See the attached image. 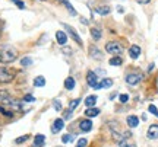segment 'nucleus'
Segmentation results:
<instances>
[{
    "instance_id": "obj_1",
    "label": "nucleus",
    "mask_w": 158,
    "mask_h": 147,
    "mask_svg": "<svg viewBox=\"0 0 158 147\" xmlns=\"http://www.w3.org/2000/svg\"><path fill=\"white\" fill-rule=\"evenodd\" d=\"M16 57H18V51L12 45H3L0 48V61L12 63L16 60Z\"/></svg>"
},
{
    "instance_id": "obj_2",
    "label": "nucleus",
    "mask_w": 158,
    "mask_h": 147,
    "mask_svg": "<svg viewBox=\"0 0 158 147\" xmlns=\"http://www.w3.org/2000/svg\"><path fill=\"white\" fill-rule=\"evenodd\" d=\"M15 79V72L9 67H0V83H9Z\"/></svg>"
},
{
    "instance_id": "obj_3",
    "label": "nucleus",
    "mask_w": 158,
    "mask_h": 147,
    "mask_svg": "<svg viewBox=\"0 0 158 147\" xmlns=\"http://www.w3.org/2000/svg\"><path fill=\"white\" fill-rule=\"evenodd\" d=\"M106 51L108 54H113V56H118L123 52V47L120 45L118 42H107L106 44Z\"/></svg>"
},
{
    "instance_id": "obj_4",
    "label": "nucleus",
    "mask_w": 158,
    "mask_h": 147,
    "mask_svg": "<svg viewBox=\"0 0 158 147\" xmlns=\"http://www.w3.org/2000/svg\"><path fill=\"white\" fill-rule=\"evenodd\" d=\"M62 25H63V28L66 29V32H68V34L70 35L72 38H73V41H75V42H78L79 45L82 47V44H84V42H82V40H81V37H79V35H78V32H76V31H75V29L72 28L70 25H66V23H62Z\"/></svg>"
},
{
    "instance_id": "obj_5",
    "label": "nucleus",
    "mask_w": 158,
    "mask_h": 147,
    "mask_svg": "<svg viewBox=\"0 0 158 147\" xmlns=\"http://www.w3.org/2000/svg\"><path fill=\"white\" fill-rule=\"evenodd\" d=\"M141 80H142V74L133 73V74H127V76H126V83H127V85H130V86L138 85Z\"/></svg>"
},
{
    "instance_id": "obj_6",
    "label": "nucleus",
    "mask_w": 158,
    "mask_h": 147,
    "mask_svg": "<svg viewBox=\"0 0 158 147\" xmlns=\"http://www.w3.org/2000/svg\"><path fill=\"white\" fill-rule=\"evenodd\" d=\"M147 136L149 140H157L158 138V124H152L149 128H148Z\"/></svg>"
},
{
    "instance_id": "obj_7",
    "label": "nucleus",
    "mask_w": 158,
    "mask_h": 147,
    "mask_svg": "<svg viewBox=\"0 0 158 147\" xmlns=\"http://www.w3.org/2000/svg\"><path fill=\"white\" fill-rule=\"evenodd\" d=\"M63 127H64V121H63L62 118H57L56 121L53 122V125H51V133H53V134H57Z\"/></svg>"
},
{
    "instance_id": "obj_8",
    "label": "nucleus",
    "mask_w": 158,
    "mask_h": 147,
    "mask_svg": "<svg viewBox=\"0 0 158 147\" xmlns=\"http://www.w3.org/2000/svg\"><path fill=\"white\" fill-rule=\"evenodd\" d=\"M56 40H57V44H60V45L63 47L68 44V35H66V32H63V31H57Z\"/></svg>"
},
{
    "instance_id": "obj_9",
    "label": "nucleus",
    "mask_w": 158,
    "mask_h": 147,
    "mask_svg": "<svg viewBox=\"0 0 158 147\" xmlns=\"http://www.w3.org/2000/svg\"><path fill=\"white\" fill-rule=\"evenodd\" d=\"M89 56L94 58V60H102V52L101 50H98L95 45L89 47Z\"/></svg>"
},
{
    "instance_id": "obj_10",
    "label": "nucleus",
    "mask_w": 158,
    "mask_h": 147,
    "mask_svg": "<svg viewBox=\"0 0 158 147\" xmlns=\"http://www.w3.org/2000/svg\"><path fill=\"white\" fill-rule=\"evenodd\" d=\"M86 80H88V83H89L91 87L95 89L97 83H98V77H97V74L94 73V72H88V74H86Z\"/></svg>"
},
{
    "instance_id": "obj_11",
    "label": "nucleus",
    "mask_w": 158,
    "mask_h": 147,
    "mask_svg": "<svg viewBox=\"0 0 158 147\" xmlns=\"http://www.w3.org/2000/svg\"><path fill=\"white\" fill-rule=\"evenodd\" d=\"M79 128H81V131H84V133L91 131L92 130V122H91V119H84V121H81V122H79Z\"/></svg>"
},
{
    "instance_id": "obj_12",
    "label": "nucleus",
    "mask_w": 158,
    "mask_h": 147,
    "mask_svg": "<svg viewBox=\"0 0 158 147\" xmlns=\"http://www.w3.org/2000/svg\"><path fill=\"white\" fill-rule=\"evenodd\" d=\"M129 56H130V58H138V57L141 56V47L132 45L129 48Z\"/></svg>"
},
{
    "instance_id": "obj_13",
    "label": "nucleus",
    "mask_w": 158,
    "mask_h": 147,
    "mask_svg": "<svg viewBox=\"0 0 158 147\" xmlns=\"http://www.w3.org/2000/svg\"><path fill=\"white\" fill-rule=\"evenodd\" d=\"M113 86V80L111 79H101V82H98L95 86V89H104V87H110Z\"/></svg>"
},
{
    "instance_id": "obj_14",
    "label": "nucleus",
    "mask_w": 158,
    "mask_h": 147,
    "mask_svg": "<svg viewBox=\"0 0 158 147\" xmlns=\"http://www.w3.org/2000/svg\"><path fill=\"white\" fill-rule=\"evenodd\" d=\"M126 121H127V125H129L130 128H136V127L139 125V118L135 117V115H129Z\"/></svg>"
},
{
    "instance_id": "obj_15",
    "label": "nucleus",
    "mask_w": 158,
    "mask_h": 147,
    "mask_svg": "<svg viewBox=\"0 0 158 147\" xmlns=\"http://www.w3.org/2000/svg\"><path fill=\"white\" fill-rule=\"evenodd\" d=\"M45 143V137L43 134H37L34 138V147H41Z\"/></svg>"
},
{
    "instance_id": "obj_16",
    "label": "nucleus",
    "mask_w": 158,
    "mask_h": 147,
    "mask_svg": "<svg viewBox=\"0 0 158 147\" xmlns=\"http://www.w3.org/2000/svg\"><path fill=\"white\" fill-rule=\"evenodd\" d=\"M100 114V109L98 108H88L86 111H85V115L88 117V118H92V117H97Z\"/></svg>"
},
{
    "instance_id": "obj_17",
    "label": "nucleus",
    "mask_w": 158,
    "mask_h": 147,
    "mask_svg": "<svg viewBox=\"0 0 158 147\" xmlns=\"http://www.w3.org/2000/svg\"><path fill=\"white\" fill-rule=\"evenodd\" d=\"M60 2H62L63 5L66 6V9H68V10H69V13H70L72 16H76V15H78V13H76V10H75V9H73V6L70 5V3H69L68 0H60Z\"/></svg>"
},
{
    "instance_id": "obj_18",
    "label": "nucleus",
    "mask_w": 158,
    "mask_h": 147,
    "mask_svg": "<svg viewBox=\"0 0 158 147\" xmlns=\"http://www.w3.org/2000/svg\"><path fill=\"white\" fill-rule=\"evenodd\" d=\"M34 86L35 87H43V86H45V79L43 76H37L34 79Z\"/></svg>"
},
{
    "instance_id": "obj_19",
    "label": "nucleus",
    "mask_w": 158,
    "mask_h": 147,
    "mask_svg": "<svg viewBox=\"0 0 158 147\" xmlns=\"http://www.w3.org/2000/svg\"><path fill=\"white\" fill-rule=\"evenodd\" d=\"M95 102H97V96L95 95H91V96H88L86 99H85V105L88 108H92L94 105H95Z\"/></svg>"
},
{
    "instance_id": "obj_20",
    "label": "nucleus",
    "mask_w": 158,
    "mask_h": 147,
    "mask_svg": "<svg viewBox=\"0 0 158 147\" xmlns=\"http://www.w3.org/2000/svg\"><path fill=\"white\" fill-rule=\"evenodd\" d=\"M64 87L68 89V91H72L75 87V79L73 77H68V79L64 80Z\"/></svg>"
},
{
    "instance_id": "obj_21",
    "label": "nucleus",
    "mask_w": 158,
    "mask_h": 147,
    "mask_svg": "<svg viewBox=\"0 0 158 147\" xmlns=\"http://www.w3.org/2000/svg\"><path fill=\"white\" fill-rule=\"evenodd\" d=\"M110 64L111 66H122V63H123V60H122V57H118V56H114L110 58Z\"/></svg>"
},
{
    "instance_id": "obj_22",
    "label": "nucleus",
    "mask_w": 158,
    "mask_h": 147,
    "mask_svg": "<svg viewBox=\"0 0 158 147\" xmlns=\"http://www.w3.org/2000/svg\"><path fill=\"white\" fill-rule=\"evenodd\" d=\"M111 12V9L108 7V6H100V7H97V13H100V15H108Z\"/></svg>"
},
{
    "instance_id": "obj_23",
    "label": "nucleus",
    "mask_w": 158,
    "mask_h": 147,
    "mask_svg": "<svg viewBox=\"0 0 158 147\" xmlns=\"http://www.w3.org/2000/svg\"><path fill=\"white\" fill-rule=\"evenodd\" d=\"M91 37H92L95 41L101 40V31H100V29H97V28H92L91 29Z\"/></svg>"
},
{
    "instance_id": "obj_24",
    "label": "nucleus",
    "mask_w": 158,
    "mask_h": 147,
    "mask_svg": "<svg viewBox=\"0 0 158 147\" xmlns=\"http://www.w3.org/2000/svg\"><path fill=\"white\" fill-rule=\"evenodd\" d=\"M9 98H10V95H9L7 91H0V105H2L5 101H7Z\"/></svg>"
},
{
    "instance_id": "obj_25",
    "label": "nucleus",
    "mask_w": 158,
    "mask_h": 147,
    "mask_svg": "<svg viewBox=\"0 0 158 147\" xmlns=\"http://www.w3.org/2000/svg\"><path fill=\"white\" fill-rule=\"evenodd\" d=\"M0 114H2V115H5V117H9V118H12V117H13V112H12V111H9V109H6V108L2 106V105H0Z\"/></svg>"
},
{
    "instance_id": "obj_26",
    "label": "nucleus",
    "mask_w": 158,
    "mask_h": 147,
    "mask_svg": "<svg viewBox=\"0 0 158 147\" xmlns=\"http://www.w3.org/2000/svg\"><path fill=\"white\" fill-rule=\"evenodd\" d=\"M31 64H32V60L29 57H23L22 60H21V66L22 67H27V66H31Z\"/></svg>"
},
{
    "instance_id": "obj_27",
    "label": "nucleus",
    "mask_w": 158,
    "mask_h": 147,
    "mask_svg": "<svg viewBox=\"0 0 158 147\" xmlns=\"http://www.w3.org/2000/svg\"><path fill=\"white\" fill-rule=\"evenodd\" d=\"M79 103H81V99H73V101L70 102V105H69V109H70V111L76 109V108L79 106Z\"/></svg>"
},
{
    "instance_id": "obj_28",
    "label": "nucleus",
    "mask_w": 158,
    "mask_h": 147,
    "mask_svg": "<svg viewBox=\"0 0 158 147\" xmlns=\"http://www.w3.org/2000/svg\"><path fill=\"white\" fill-rule=\"evenodd\" d=\"M62 141L64 143V144H68V143H72V141H73V137L70 136V134H64V136L62 137Z\"/></svg>"
},
{
    "instance_id": "obj_29",
    "label": "nucleus",
    "mask_w": 158,
    "mask_h": 147,
    "mask_svg": "<svg viewBox=\"0 0 158 147\" xmlns=\"http://www.w3.org/2000/svg\"><path fill=\"white\" fill-rule=\"evenodd\" d=\"M148 111H149L151 114H154L155 117H158V109H157L155 105H149V106H148Z\"/></svg>"
},
{
    "instance_id": "obj_30",
    "label": "nucleus",
    "mask_w": 158,
    "mask_h": 147,
    "mask_svg": "<svg viewBox=\"0 0 158 147\" xmlns=\"http://www.w3.org/2000/svg\"><path fill=\"white\" fill-rule=\"evenodd\" d=\"M28 138H29V136H22V137H19V138H16L15 143H16V144H22V143H25Z\"/></svg>"
},
{
    "instance_id": "obj_31",
    "label": "nucleus",
    "mask_w": 158,
    "mask_h": 147,
    "mask_svg": "<svg viewBox=\"0 0 158 147\" xmlns=\"http://www.w3.org/2000/svg\"><path fill=\"white\" fill-rule=\"evenodd\" d=\"M86 144H88V140H86V138H81V140L78 141V144H76L75 147H85Z\"/></svg>"
},
{
    "instance_id": "obj_32",
    "label": "nucleus",
    "mask_w": 158,
    "mask_h": 147,
    "mask_svg": "<svg viewBox=\"0 0 158 147\" xmlns=\"http://www.w3.org/2000/svg\"><path fill=\"white\" fill-rule=\"evenodd\" d=\"M118 99H120V102H122V103H126V102L129 101V95H126V93H122V95L118 96Z\"/></svg>"
},
{
    "instance_id": "obj_33",
    "label": "nucleus",
    "mask_w": 158,
    "mask_h": 147,
    "mask_svg": "<svg viewBox=\"0 0 158 147\" xmlns=\"http://www.w3.org/2000/svg\"><path fill=\"white\" fill-rule=\"evenodd\" d=\"M12 2H13V3L19 7V9H25V3H23L22 0H12Z\"/></svg>"
},
{
    "instance_id": "obj_34",
    "label": "nucleus",
    "mask_w": 158,
    "mask_h": 147,
    "mask_svg": "<svg viewBox=\"0 0 158 147\" xmlns=\"http://www.w3.org/2000/svg\"><path fill=\"white\" fill-rule=\"evenodd\" d=\"M23 101H25V102H35V98L32 96V95H25Z\"/></svg>"
},
{
    "instance_id": "obj_35",
    "label": "nucleus",
    "mask_w": 158,
    "mask_h": 147,
    "mask_svg": "<svg viewBox=\"0 0 158 147\" xmlns=\"http://www.w3.org/2000/svg\"><path fill=\"white\" fill-rule=\"evenodd\" d=\"M54 109H56V111H62V103H60V101H54Z\"/></svg>"
},
{
    "instance_id": "obj_36",
    "label": "nucleus",
    "mask_w": 158,
    "mask_h": 147,
    "mask_svg": "<svg viewBox=\"0 0 158 147\" xmlns=\"http://www.w3.org/2000/svg\"><path fill=\"white\" fill-rule=\"evenodd\" d=\"M63 117H64L66 119H70V118H72V111H70V109H69V111H66V112L63 114Z\"/></svg>"
},
{
    "instance_id": "obj_37",
    "label": "nucleus",
    "mask_w": 158,
    "mask_h": 147,
    "mask_svg": "<svg viewBox=\"0 0 158 147\" xmlns=\"http://www.w3.org/2000/svg\"><path fill=\"white\" fill-rule=\"evenodd\" d=\"M136 2H138V3H141V5H148L151 0H136Z\"/></svg>"
},
{
    "instance_id": "obj_38",
    "label": "nucleus",
    "mask_w": 158,
    "mask_h": 147,
    "mask_svg": "<svg viewBox=\"0 0 158 147\" xmlns=\"http://www.w3.org/2000/svg\"><path fill=\"white\" fill-rule=\"evenodd\" d=\"M95 74H106V70H97Z\"/></svg>"
},
{
    "instance_id": "obj_39",
    "label": "nucleus",
    "mask_w": 158,
    "mask_h": 147,
    "mask_svg": "<svg viewBox=\"0 0 158 147\" xmlns=\"http://www.w3.org/2000/svg\"><path fill=\"white\" fill-rule=\"evenodd\" d=\"M117 12L118 13H123V7H122V6H117Z\"/></svg>"
},
{
    "instance_id": "obj_40",
    "label": "nucleus",
    "mask_w": 158,
    "mask_h": 147,
    "mask_svg": "<svg viewBox=\"0 0 158 147\" xmlns=\"http://www.w3.org/2000/svg\"><path fill=\"white\" fill-rule=\"evenodd\" d=\"M81 21H82V23H84V25H88V21H86L85 17H81Z\"/></svg>"
},
{
    "instance_id": "obj_41",
    "label": "nucleus",
    "mask_w": 158,
    "mask_h": 147,
    "mask_svg": "<svg viewBox=\"0 0 158 147\" xmlns=\"http://www.w3.org/2000/svg\"><path fill=\"white\" fill-rule=\"evenodd\" d=\"M2 26H3V22H0V37H2Z\"/></svg>"
}]
</instances>
